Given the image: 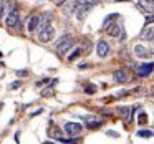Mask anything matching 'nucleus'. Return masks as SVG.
<instances>
[{
    "label": "nucleus",
    "instance_id": "ddd939ff",
    "mask_svg": "<svg viewBox=\"0 0 154 144\" xmlns=\"http://www.w3.org/2000/svg\"><path fill=\"white\" fill-rule=\"evenodd\" d=\"M85 123L90 129H96V127L101 126V118H96V116H85Z\"/></svg>",
    "mask_w": 154,
    "mask_h": 144
},
{
    "label": "nucleus",
    "instance_id": "7c9ffc66",
    "mask_svg": "<svg viewBox=\"0 0 154 144\" xmlns=\"http://www.w3.org/2000/svg\"><path fill=\"white\" fill-rule=\"evenodd\" d=\"M18 76H27V71H17Z\"/></svg>",
    "mask_w": 154,
    "mask_h": 144
},
{
    "label": "nucleus",
    "instance_id": "423d86ee",
    "mask_svg": "<svg viewBox=\"0 0 154 144\" xmlns=\"http://www.w3.org/2000/svg\"><path fill=\"white\" fill-rule=\"evenodd\" d=\"M18 20H20V15H18V10H17V8H12L10 12H7V18H5V25H7L8 28L15 27Z\"/></svg>",
    "mask_w": 154,
    "mask_h": 144
},
{
    "label": "nucleus",
    "instance_id": "cd10ccee",
    "mask_svg": "<svg viewBox=\"0 0 154 144\" xmlns=\"http://www.w3.org/2000/svg\"><path fill=\"white\" fill-rule=\"evenodd\" d=\"M80 70H86V68H90V63H80Z\"/></svg>",
    "mask_w": 154,
    "mask_h": 144
},
{
    "label": "nucleus",
    "instance_id": "2eb2a0df",
    "mask_svg": "<svg viewBox=\"0 0 154 144\" xmlns=\"http://www.w3.org/2000/svg\"><path fill=\"white\" fill-rule=\"evenodd\" d=\"M91 8H93V5H86V4L78 5L76 12H75V14H76V18H78V20H83V18H85V15H86L88 12L91 10Z\"/></svg>",
    "mask_w": 154,
    "mask_h": 144
},
{
    "label": "nucleus",
    "instance_id": "2f4dec72",
    "mask_svg": "<svg viewBox=\"0 0 154 144\" xmlns=\"http://www.w3.org/2000/svg\"><path fill=\"white\" fill-rule=\"evenodd\" d=\"M43 144H55V142H51V141H45Z\"/></svg>",
    "mask_w": 154,
    "mask_h": 144
},
{
    "label": "nucleus",
    "instance_id": "bb28decb",
    "mask_svg": "<svg viewBox=\"0 0 154 144\" xmlns=\"http://www.w3.org/2000/svg\"><path fill=\"white\" fill-rule=\"evenodd\" d=\"M51 2H53L55 5H60V7H61V5H63L65 2H68V0H51Z\"/></svg>",
    "mask_w": 154,
    "mask_h": 144
},
{
    "label": "nucleus",
    "instance_id": "1a4fd4ad",
    "mask_svg": "<svg viewBox=\"0 0 154 144\" xmlns=\"http://www.w3.org/2000/svg\"><path fill=\"white\" fill-rule=\"evenodd\" d=\"M96 55L100 58H106L109 55V45L106 43V40H100L96 43Z\"/></svg>",
    "mask_w": 154,
    "mask_h": 144
},
{
    "label": "nucleus",
    "instance_id": "9d476101",
    "mask_svg": "<svg viewBox=\"0 0 154 144\" xmlns=\"http://www.w3.org/2000/svg\"><path fill=\"white\" fill-rule=\"evenodd\" d=\"M113 80H114V83H119V84L128 83L129 81V73L126 70H116L113 73Z\"/></svg>",
    "mask_w": 154,
    "mask_h": 144
},
{
    "label": "nucleus",
    "instance_id": "c756f323",
    "mask_svg": "<svg viewBox=\"0 0 154 144\" xmlns=\"http://www.w3.org/2000/svg\"><path fill=\"white\" fill-rule=\"evenodd\" d=\"M119 40H121V41H124V40H126V32H124V30H123V33L119 35Z\"/></svg>",
    "mask_w": 154,
    "mask_h": 144
},
{
    "label": "nucleus",
    "instance_id": "6ab92c4d",
    "mask_svg": "<svg viewBox=\"0 0 154 144\" xmlns=\"http://www.w3.org/2000/svg\"><path fill=\"white\" fill-rule=\"evenodd\" d=\"M118 17H119V15H118V14H111V15H108V17L104 18V20H103V27H106V25H109L111 22H113V20H116Z\"/></svg>",
    "mask_w": 154,
    "mask_h": 144
},
{
    "label": "nucleus",
    "instance_id": "39448f33",
    "mask_svg": "<svg viewBox=\"0 0 154 144\" xmlns=\"http://www.w3.org/2000/svg\"><path fill=\"white\" fill-rule=\"evenodd\" d=\"M76 8H78V2H76V0H68V2H65V4L61 5V12H63L65 17L73 15L75 12H76Z\"/></svg>",
    "mask_w": 154,
    "mask_h": 144
},
{
    "label": "nucleus",
    "instance_id": "0eeeda50",
    "mask_svg": "<svg viewBox=\"0 0 154 144\" xmlns=\"http://www.w3.org/2000/svg\"><path fill=\"white\" fill-rule=\"evenodd\" d=\"M123 30H124V27L121 23H109V25H106V33L109 35V37H119L121 33H123Z\"/></svg>",
    "mask_w": 154,
    "mask_h": 144
},
{
    "label": "nucleus",
    "instance_id": "aec40b11",
    "mask_svg": "<svg viewBox=\"0 0 154 144\" xmlns=\"http://www.w3.org/2000/svg\"><path fill=\"white\" fill-rule=\"evenodd\" d=\"M81 55V48H75V51H71V55H68V61H73L76 60L78 57Z\"/></svg>",
    "mask_w": 154,
    "mask_h": 144
},
{
    "label": "nucleus",
    "instance_id": "c85d7f7f",
    "mask_svg": "<svg viewBox=\"0 0 154 144\" xmlns=\"http://www.w3.org/2000/svg\"><path fill=\"white\" fill-rule=\"evenodd\" d=\"M108 136H111V137H113V136H114V137H119V134H118L116 131H108Z\"/></svg>",
    "mask_w": 154,
    "mask_h": 144
},
{
    "label": "nucleus",
    "instance_id": "4468645a",
    "mask_svg": "<svg viewBox=\"0 0 154 144\" xmlns=\"http://www.w3.org/2000/svg\"><path fill=\"white\" fill-rule=\"evenodd\" d=\"M38 25H40V17H38V15H33V17L28 18L27 30L30 32V33H33L35 30H38Z\"/></svg>",
    "mask_w": 154,
    "mask_h": 144
},
{
    "label": "nucleus",
    "instance_id": "7ed1b4c3",
    "mask_svg": "<svg viewBox=\"0 0 154 144\" xmlns=\"http://www.w3.org/2000/svg\"><path fill=\"white\" fill-rule=\"evenodd\" d=\"M81 131H83V126L80 123H66L65 124V133L70 134V136H80Z\"/></svg>",
    "mask_w": 154,
    "mask_h": 144
},
{
    "label": "nucleus",
    "instance_id": "f8f14e48",
    "mask_svg": "<svg viewBox=\"0 0 154 144\" xmlns=\"http://www.w3.org/2000/svg\"><path fill=\"white\" fill-rule=\"evenodd\" d=\"M134 55H136L137 58H141V60H146V58H149L151 55V50H147L146 47H143V45H136L134 47Z\"/></svg>",
    "mask_w": 154,
    "mask_h": 144
},
{
    "label": "nucleus",
    "instance_id": "b1692460",
    "mask_svg": "<svg viewBox=\"0 0 154 144\" xmlns=\"http://www.w3.org/2000/svg\"><path fill=\"white\" fill-rule=\"evenodd\" d=\"M20 86H22V81L17 80V81H14V83L8 86V90H17V88H20Z\"/></svg>",
    "mask_w": 154,
    "mask_h": 144
},
{
    "label": "nucleus",
    "instance_id": "5701e85b",
    "mask_svg": "<svg viewBox=\"0 0 154 144\" xmlns=\"http://www.w3.org/2000/svg\"><path fill=\"white\" fill-rule=\"evenodd\" d=\"M51 94H53V86L43 88V91H42V96H51Z\"/></svg>",
    "mask_w": 154,
    "mask_h": 144
},
{
    "label": "nucleus",
    "instance_id": "393cba45",
    "mask_svg": "<svg viewBox=\"0 0 154 144\" xmlns=\"http://www.w3.org/2000/svg\"><path fill=\"white\" fill-rule=\"evenodd\" d=\"M154 23V14L146 15V25H152Z\"/></svg>",
    "mask_w": 154,
    "mask_h": 144
},
{
    "label": "nucleus",
    "instance_id": "f3484780",
    "mask_svg": "<svg viewBox=\"0 0 154 144\" xmlns=\"http://www.w3.org/2000/svg\"><path fill=\"white\" fill-rule=\"evenodd\" d=\"M136 136L137 137H152L154 133H152V131H149V129H139L136 133Z\"/></svg>",
    "mask_w": 154,
    "mask_h": 144
},
{
    "label": "nucleus",
    "instance_id": "f03ea898",
    "mask_svg": "<svg viewBox=\"0 0 154 144\" xmlns=\"http://www.w3.org/2000/svg\"><path fill=\"white\" fill-rule=\"evenodd\" d=\"M55 38V28L50 25H47V27L43 28V30L38 32V40L42 41V43H48V41H51Z\"/></svg>",
    "mask_w": 154,
    "mask_h": 144
},
{
    "label": "nucleus",
    "instance_id": "412c9836",
    "mask_svg": "<svg viewBox=\"0 0 154 144\" xmlns=\"http://www.w3.org/2000/svg\"><path fill=\"white\" fill-rule=\"evenodd\" d=\"M96 91H98V88L94 86V84H91V83L85 86V93H86V94H94Z\"/></svg>",
    "mask_w": 154,
    "mask_h": 144
},
{
    "label": "nucleus",
    "instance_id": "a878e982",
    "mask_svg": "<svg viewBox=\"0 0 154 144\" xmlns=\"http://www.w3.org/2000/svg\"><path fill=\"white\" fill-rule=\"evenodd\" d=\"M15 28H17L18 32H22V30H23V22L18 20V22H17V25H15Z\"/></svg>",
    "mask_w": 154,
    "mask_h": 144
},
{
    "label": "nucleus",
    "instance_id": "4be33fe9",
    "mask_svg": "<svg viewBox=\"0 0 154 144\" xmlns=\"http://www.w3.org/2000/svg\"><path fill=\"white\" fill-rule=\"evenodd\" d=\"M5 12H7V2L5 0H0V18L4 17Z\"/></svg>",
    "mask_w": 154,
    "mask_h": 144
},
{
    "label": "nucleus",
    "instance_id": "473e14b6",
    "mask_svg": "<svg viewBox=\"0 0 154 144\" xmlns=\"http://www.w3.org/2000/svg\"><path fill=\"white\" fill-rule=\"evenodd\" d=\"M152 96H154V93H152Z\"/></svg>",
    "mask_w": 154,
    "mask_h": 144
},
{
    "label": "nucleus",
    "instance_id": "6e6552de",
    "mask_svg": "<svg viewBox=\"0 0 154 144\" xmlns=\"http://www.w3.org/2000/svg\"><path fill=\"white\" fill-rule=\"evenodd\" d=\"M141 40L146 41H154V23L152 25H144V28L141 30Z\"/></svg>",
    "mask_w": 154,
    "mask_h": 144
},
{
    "label": "nucleus",
    "instance_id": "dca6fc26",
    "mask_svg": "<svg viewBox=\"0 0 154 144\" xmlns=\"http://www.w3.org/2000/svg\"><path fill=\"white\" fill-rule=\"evenodd\" d=\"M131 108L133 106H118L116 113L119 114L123 119H131Z\"/></svg>",
    "mask_w": 154,
    "mask_h": 144
},
{
    "label": "nucleus",
    "instance_id": "a211bd4d",
    "mask_svg": "<svg viewBox=\"0 0 154 144\" xmlns=\"http://www.w3.org/2000/svg\"><path fill=\"white\" fill-rule=\"evenodd\" d=\"M137 123H139V126H144V124L147 123V114L144 113V111H141V113L137 114Z\"/></svg>",
    "mask_w": 154,
    "mask_h": 144
},
{
    "label": "nucleus",
    "instance_id": "9b49d317",
    "mask_svg": "<svg viewBox=\"0 0 154 144\" xmlns=\"http://www.w3.org/2000/svg\"><path fill=\"white\" fill-rule=\"evenodd\" d=\"M137 5L146 15L154 14V0H137Z\"/></svg>",
    "mask_w": 154,
    "mask_h": 144
},
{
    "label": "nucleus",
    "instance_id": "20e7f679",
    "mask_svg": "<svg viewBox=\"0 0 154 144\" xmlns=\"http://www.w3.org/2000/svg\"><path fill=\"white\" fill-rule=\"evenodd\" d=\"M154 70V61H149V63H141L137 66V76L139 78H146L152 73Z\"/></svg>",
    "mask_w": 154,
    "mask_h": 144
},
{
    "label": "nucleus",
    "instance_id": "f257e3e1",
    "mask_svg": "<svg viewBox=\"0 0 154 144\" xmlns=\"http://www.w3.org/2000/svg\"><path fill=\"white\" fill-rule=\"evenodd\" d=\"M73 45H75V38L71 35H63L57 43V51L60 55H66L73 48Z\"/></svg>",
    "mask_w": 154,
    "mask_h": 144
}]
</instances>
